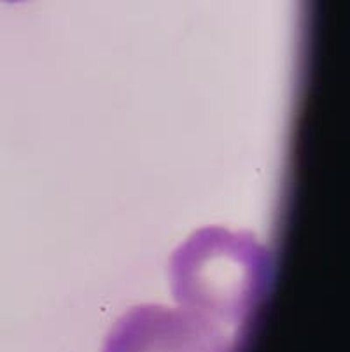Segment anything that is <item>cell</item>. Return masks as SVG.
I'll use <instances>...</instances> for the list:
<instances>
[{"label":"cell","mask_w":350,"mask_h":352,"mask_svg":"<svg viewBox=\"0 0 350 352\" xmlns=\"http://www.w3.org/2000/svg\"><path fill=\"white\" fill-rule=\"evenodd\" d=\"M4 2H23V0H4Z\"/></svg>","instance_id":"obj_3"},{"label":"cell","mask_w":350,"mask_h":352,"mask_svg":"<svg viewBox=\"0 0 350 352\" xmlns=\"http://www.w3.org/2000/svg\"><path fill=\"white\" fill-rule=\"evenodd\" d=\"M168 275L179 307L245 331L274 279V256L254 233L205 226L172 252Z\"/></svg>","instance_id":"obj_1"},{"label":"cell","mask_w":350,"mask_h":352,"mask_svg":"<svg viewBox=\"0 0 350 352\" xmlns=\"http://www.w3.org/2000/svg\"><path fill=\"white\" fill-rule=\"evenodd\" d=\"M243 337L193 310L146 303L116 322L104 352H237Z\"/></svg>","instance_id":"obj_2"}]
</instances>
